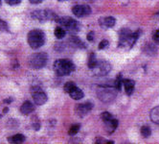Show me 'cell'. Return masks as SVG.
I'll list each match as a JSON object with an SVG mask.
<instances>
[{
	"label": "cell",
	"mask_w": 159,
	"mask_h": 144,
	"mask_svg": "<svg viewBox=\"0 0 159 144\" xmlns=\"http://www.w3.org/2000/svg\"><path fill=\"white\" fill-rule=\"evenodd\" d=\"M27 41L31 48L39 49L45 43V34L40 29H34L27 35Z\"/></svg>",
	"instance_id": "obj_3"
},
{
	"label": "cell",
	"mask_w": 159,
	"mask_h": 144,
	"mask_svg": "<svg viewBox=\"0 0 159 144\" xmlns=\"http://www.w3.org/2000/svg\"><path fill=\"white\" fill-rule=\"evenodd\" d=\"M70 45L73 47H78V48H85V44L83 40L80 39L78 37L72 36L69 39Z\"/></svg>",
	"instance_id": "obj_17"
},
{
	"label": "cell",
	"mask_w": 159,
	"mask_h": 144,
	"mask_svg": "<svg viewBox=\"0 0 159 144\" xmlns=\"http://www.w3.org/2000/svg\"><path fill=\"white\" fill-rule=\"evenodd\" d=\"M123 85L125 86V91L128 95H131L134 91V87H135V82L130 79H124Z\"/></svg>",
	"instance_id": "obj_14"
},
{
	"label": "cell",
	"mask_w": 159,
	"mask_h": 144,
	"mask_svg": "<svg viewBox=\"0 0 159 144\" xmlns=\"http://www.w3.org/2000/svg\"><path fill=\"white\" fill-rule=\"evenodd\" d=\"M8 110H9V109H8V108H5V109H3V114H7V113H8Z\"/></svg>",
	"instance_id": "obj_35"
},
{
	"label": "cell",
	"mask_w": 159,
	"mask_h": 144,
	"mask_svg": "<svg viewBox=\"0 0 159 144\" xmlns=\"http://www.w3.org/2000/svg\"><path fill=\"white\" fill-rule=\"evenodd\" d=\"M47 61H48L47 54L44 52H39L31 55L28 58V64L33 69H40L46 65Z\"/></svg>",
	"instance_id": "obj_4"
},
{
	"label": "cell",
	"mask_w": 159,
	"mask_h": 144,
	"mask_svg": "<svg viewBox=\"0 0 159 144\" xmlns=\"http://www.w3.org/2000/svg\"><path fill=\"white\" fill-rule=\"evenodd\" d=\"M0 31H6L9 32V26L6 21H4L3 19L0 18Z\"/></svg>",
	"instance_id": "obj_26"
},
{
	"label": "cell",
	"mask_w": 159,
	"mask_h": 144,
	"mask_svg": "<svg viewBox=\"0 0 159 144\" xmlns=\"http://www.w3.org/2000/svg\"><path fill=\"white\" fill-rule=\"evenodd\" d=\"M59 1H65V0H59Z\"/></svg>",
	"instance_id": "obj_37"
},
{
	"label": "cell",
	"mask_w": 159,
	"mask_h": 144,
	"mask_svg": "<svg viewBox=\"0 0 159 144\" xmlns=\"http://www.w3.org/2000/svg\"><path fill=\"white\" fill-rule=\"evenodd\" d=\"M87 39L89 41H92L94 39V32H90L89 34L87 35Z\"/></svg>",
	"instance_id": "obj_32"
},
{
	"label": "cell",
	"mask_w": 159,
	"mask_h": 144,
	"mask_svg": "<svg viewBox=\"0 0 159 144\" xmlns=\"http://www.w3.org/2000/svg\"><path fill=\"white\" fill-rule=\"evenodd\" d=\"M31 17L39 22H44L48 20L57 22L59 19L58 15H56L53 11L50 10H36L31 13Z\"/></svg>",
	"instance_id": "obj_6"
},
{
	"label": "cell",
	"mask_w": 159,
	"mask_h": 144,
	"mask_svg": "<svg viewBox=\"0 0 159 144\" xmlns=\"http://www.w3.org/2000/svg\"><path fill=\"white\" fill-rule=\"evenodd\" d=\"M96 63H97V59H96V57H95L94 53H90L89 58H88V63H87L88 67H89L90 69H92V68L94 67V66H95Z\"/></svg>",
	"instance_id": "obj_21"
},
{
	"label": "cell",
	"mask_w": 159,
	"mask_h": 144,
	"mask_svg": "<svg viewBox=\"0 0 159 144\" xmlns=\"http://www.w3.org/2000/svg\"><path fill=\"white\" fill-rule=\"evenodd\" d=\"M13 101H14V98H8V99H5V100H4V103L9 104V103L13 102Z\"/></svg>",
	"instance_id": "obj_34"
},
{
	"label": "cell",
	"mask_w": 159,
	"mask_h": 144,
	"mask_svg": "<svg viewBox=\"0 0 159 144\" xmlns=\"http://www.w3.org/2000/svg\"><path fill=\"white\" fill-rule=\"evenodd\" d=\"M68 94H69L70 97H71L72 99H74V100H81V99H83L84 96V91L81 90V88H79L77 86H76Z\"/></svg>",
	"instance_id": "obj_15"
},
{
	"label": "cell",
	"mask_w": 159,
	"mask_h": 144,
	"mask_svg": "<svg viewBox=\"0 0 159 144\" xmlns=\"http://www.w3.org/2000/svg\"><path fill=\"white\" fill-rule=\"evenodd\" d=\"M101 116H102V119L104 120V122H107V121H108V120H110V119L113 118L112 117V114H109V113H107V112L103 113V114H101Z\"/></svg>",
	"instance_id": "obj_27"
},
{
	"label": "cell",
	"mask_w": 159,
	"mask_h": 144,
	"mask_svg": "<svg viewBox=\"0 0 159 144\" xmlns=\"http://www.w3.org/2000/svg\"><path fill=\"white\" fill-rule=\"evenodd\" d=\"M117 90L115 87H111V86H101L98 91H97V96L102 102L104 103H110L112 102L114 99L116 98L117 95Z\"/></svg>",
	"instance_id": "obj_5"
},
{
	"label": "cell",
	"mask_w": 159,
	"mask_h": 144,
	"mask_svg": "<svg viewBox=\"0 0 159 144\" xmlns=\"http://www.w3.org/2000/svg\"><path fill=\"white\" fill-rule=\"evenodd\" d=\"M29 1L32 4H39V3H41L43 1V0H29Z\"/></svg>",
	"instance_id": "obj_33"
},
{
	"label": "cell",
	"mask_w": 159,
	"mask_h": 144,
	"mask_svg": "<svg viewBox=\"0 0 159 144\" xmlns=\"http://www.w3.org/2000/svg\"><path fill=\"white\" fill-rule=\"evenodd\" d=\"M75 86H76V84L74 82H67V83H65V85L63 86V90L65 92L69 93Z\"/></svg>",
	"instance_id": "obj_25"
},
{
	"label": "cell",
	"mask_w": 159,
	"mask_h": 144,
	"mask_svg": "<svg viewBox=\"0 0 159 144\" xmlns=\"http://www.w3.org/2000/svg\"><path fill=\"white\" fill-rule=\"evenodd\" d=\"M108 46V41L107 39H103L100 43H99V49L100 50H103V49H106L107 47Z\"/></svg>",
	"instance_id": "obj_28"
},
{
	"label": "cell",
	"mask_w": 159,
	"mask_h": 144,
	"mask_svg": "<svg viewBox=\"0 0 159 144\" xmlns=\"http://www.w3.org/2000/svg\"><path fill=\"white\" fill-rule=\"evenodd\" d=\"M99 24L103 29H108L112 28L116 24V19L112 16H107V17H101L99 19Z\"/></svg>",
	"instance_id": "obj_12"
},
{
	"label": "cell",
	"mask_w": 159,
	"mask_h": 144,
	"mask_svg": "<svg viewBox=\"0 0 159 144\" xmlns=\"http://www.w3.org/2000/svg\"><path fill=\"white\" fill-rule=\"evenodd\" d=\"M1 4H2V0H0V6H1Z\"/></svg>",
	"instance_id": "obj_36"
},
{
	"label": "cell",
	"mask_w": 159,
	"mask_h": 144,
	"mask_svg": "<svg viewBox=\"0 0 159 144\" xmlns=\"http://www.w3.org/2000/svg\"><path fill=\"white\" fill-rule=\"evenodd\" d=\"M123 81L124 79L122 78V75L121 74H118L117 78L114 82V87L116 88L117 91H121V87H122V85H123Z\"/></svg>",
	"instance_id": "obj_23"
},
{
	"label": "cell",
	"mask_w": 159,
	"mask_h": 144,
	"mask_svg": "<svg viewBox=\"0 0 159 144\" xmlns=\"http://www.w3.org/2000/svg\"><path fill=\"white\" fill-rule=\"evenodd\" d=\"M8 141L10 143H14V144H18V143H22L25 141V136L21 135V134H16L15 136H12L8 138Z\"/></svg>",
	"instance_id": "obj_18"
},
{
	"label": "cell",
	"mask_w": 159,
	"mask_h": 144,
	"mask_svg": "<svg viewBox=\"0 0 159 144\" xmlns=\"http://www.w3.org/2000/svg\"><path fill=\"white\" fill-rule=\"evenodd\" d=\"M5 2L10 6H16L21 3V0H5Z\"/></svg>",
	"instance_id": "obj_29"
},
{
	"label": "cell",
	"mask_w": 159,
	"mask_h": 144,
	"mask_svg": "<svg viewBox=\"0 0 159 144\" xmlns=\"http://www.w3.org/2000/svg\"><path fill=\"white\" fill-rule=\"evenodd\" d=\"M150 117L152 119V121L155 124H159V106L153 108L151 110V114H150Z\"/></svg>",
	"instance_id": "obj_19"
},
{
	"label": "cell",
	"mask_w": 159,
	"mask_h": 144,
	"mask_svg": "<svg viewBox=\"0 0 159 144\" xmlns=\"http://www.w3.org/2000/svg\"><path fill=\"white\" fill-rule=\"evenodd\" d=\"M141 135H142L145 138L149 137L152 135V130H151V128H150V127H148V126H143V127L141 128Z\"/></svg>",
	"instance_id": "obj_22"
},
{
	"label": "cell",
	"mask_w": 159,
	"mask_h": 144,
	"mask_svg": "<svg viewBox=\"0 0 159 144\" xmlns=\"http://www.w3.org/2000/svg\"><path fill=\"white\" fill-rule=\"evenodd\" d=\"M72 13L77 17H84L91 14V8L88 5H75L72 8Z\"/></svg>",
	"instance_id": "obj_10"
},
{
	"label": "cell",
	"mask_w": 159,
	"mask_h": 144,
	"mask_svg": "<svg viewBox=\"0 0 159 144\" xmlns=\"http://www.w3.org/2000/svg\"><path fill=\"white\" fill-rule=\"evenodd\" d=\"M32 125H33V128L35 131H39V128H40V124H39V121H37V122H36V121H34V122L32 123Z\"/></svg>",
	"instance_id": "obj_30"
},
{
	"label": "cell",
	"mask_w": 159,
	"mask_h": 144,
	"mask_svg": "<svg viewBox=\"0 0 159 144\" xmlns=\"http://www.w3.org/2000/svg\"><path fill=\"white\" fill-rule=\"evenodd\" d=\"M91 70L93 74L96 76H106L111 70V64L107 61L100 60V61H97V63Z\"/></svg>",
	"instance_id": "obj_8"
},
{
	"label": "cell",
	"mask_w": 159,
	"mask_h": 144,
	"mask_svg": "<svg viewBox=\"0 0 159 144\" xmlns=\"http://www.w3.org/2000/svg\"><path fill=\"white\" fill-rule=\"evenodd\" d=\"M105 123H106V128L107 130L108 134H112V132H114L118 127V120L114 119V118L107 121V122H105Z\"/></svg>",
	"instance_id": "obj_16"
},
{
	"label": "cell",
	"mask_w": 159,
	"mask_h": 144,
	"mask_svg": "<svg viewBox=\"0 0 159 144\" xmlns=\"http://www.w3.org/2000/svg\"><path fill=\"white\" fill-rule=\"evenodd\" d=\"M58 23L63 27L66 31H68L69 33H76V32H79L80 28H81V25L80 23L75 20L74 18L72 17H69V16H62V17H59L58 19Z\"/></svg>",
	"instance_id": "obj_7"
},
{
	"label": "cell",
	"mask_w": 159,
	"mask_h": 144,
	"mask_svg": "<svg viewBox=\"0 0 159 144\" xmlns=\"http://www.w3.org/2000/svg\"><path fill=\"white\" fill-rule=\"evenodd\" d=\"M35 110V106L30 101H25L20 107V113L23 115H28Z\"/></svg>",
	"instance_id": "obj_13"
},
{
	"label": "cell",
	"mask_w": 159,
	"mask_h": 144,
	"mask_svg": "<svg viewBox=\"0 0 159 144\" xmlns=\"http://www.w3.org/2000/svg\"><path fill=\"white\" fill-rule=\"evenodd\" d=\"M31 94L34 99V102L36 103V105H43L47 102L48 97L39 86H32L31 87Z\"/></svg>",
	"instance_id": "obj_9"
},
{
	"label": "cell",
	"mask_w": 159,
	"mask_h": 144,
	"mask_svg": "<svg viewBox=\"0 0 159 144\" xmlns=\"http://www.w3.org/2000/svg\"><path fill=\"white\" fill-rule=\"evenodd\" d=\"M80 128H81V125H80V124L73 125V126L69 129V131H68V134H69V136L74 137L75 135L78 134V132L80 131Z\"/></svg>",
	"instance_id": "obj_24"
},
{
	"label": "cell",
	"mask_w": 159,
	"mask_h": 144,
	"mask_svg": "<svg viewBox=\"0 0 159 144\" xmlns=\"http://www.w3.org/2000/svg\"><path fill=\"white\" fill-rule=\"evenodd\" d=\"M1 116H2V115H1V114H0V118H1Z\"/></svg>",
	"instance_id": "obj_38"
},
{
	"label": "cell",
	"mask_w": 159,
	"mask_h": 144,
	"mask_svg": "<svg viewBox=\"0 0 159 144\" xmlns=\"http://www.w3.org/2000/svg\"><path fill=\"white\" fill-rule=\"evenodd\" d=\"M53 67L58 76H66L75 70V64L68 59H60L54 63Z\"/></svg>",
	"instance_id": "obj_2"
},
{
	"label": "cell",
	"mask_w": 159,
	"mask_h": 144,
	"mask_svg": "<svg viewBox=\"0 0 159 144\" xmlns=\"http://www.w3.org/2000/svg\"><path fill=\"white\" fill-rule=\"evenodd\" d=\"M54 34H55V36H56V38L57 39H62V38H64L65 37V34H66V31H65V29L63 28V27H57L56 29H55V32H54Z\"/></svg>",
	"instance_id": "obj_20"
},
{
	"label": "cell",
	"mask_w": 159,
	"mask_h": 144,
	"mask_svg": "<svg viewBox=\"0 0 159 144\" xmlns=\"http://www.w3.org/2000/svg\"><path fill=\"white\" fill-rule=\"evenodd\" d=\"M140 35V31L132 33L128 28H123L119 32V46L121 47H131L137 40Z\"/></svg>",
	"instance_id": "obj_1"
},
{
	"label": "cell",
	"mask_w": 159,
	"mask_h": 144,
	"mask_svg": "<svg viewBox=\"0 0 159 144\" xmlns=\"http://www.w3.org/2000/svg\"><path fill=\"white\" fill-rule=\"evenodd\" d=\"M153 40L156 43H159V29L156 30V32L153 34Z\"/></svg>",
	"instance_id": "obj_31"
},
{
	"label": "cell",
	"mask_w": 159,
	"mask_h": 144,
	"mask_svg": "<svg viewBox=\"0 0 159 144\" xmlns=\"http://www.w3.org/2000/svg\"><path fill=\"white\" fill-rule=\"evenodd\" d=\"M92 109H93V104L91 102H85L76 106V113L79 116L82 117L86 115Z\"/></svg>",
	"instance_id": "obj_11"
}]
</instances>
